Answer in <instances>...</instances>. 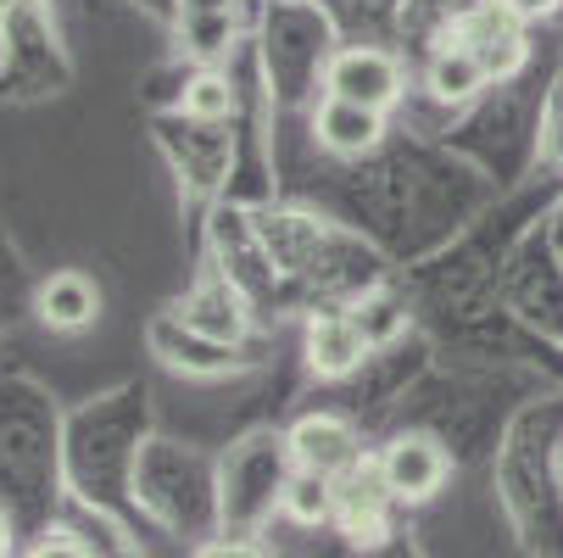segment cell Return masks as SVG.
<instances>
[{
    "label": "cell",
    "instance_id": "obj_1",
    "mask_svg": "<svg viewBox=\"0 0 563 558\" xmlns=\"http://www.w3.org/2000/svg\"><path fill=\"white\" fill-rule=\"evenodd\" d=\"M379 486L390 492V503H430L446 481H452V458L430 430H401L379 447L374 458Z\"/></svg>",
    "mask_w": 563,
    "mask_h": 558
},
{
    "label": "cell",
    "instance_id": "obj_2",
    "mask_svg": "<svg viewBox=\"0 0 563 558\" xmlns=\"http://www.w3.org/2000/svg\"><path fill=\"white\" fill-rule=\"evenodd\" d=\"M324 90L330 101H346V107H368V112H390L401 101V62L390 51H374V45H352L341 56H330L324 67Z\"/></svg>",
    "mask_w": 563,
    "mask_h": 558
},
{
    "label": "cell",
    "instance_id": "obj_3",
    "mask_svg": "<svg viewBox=\"0 0 563 558\" xmlns=\"http://www.w3.org/2000/svg\"><path fill=\"white\" fill-rule=\"evenodd\" d=\"M290 458L301 474H318V481H346L357 469L363 447H357V430L341 419V414H301L285 436Z\"/></svg>",
    "mask_w": 563,
    "mask_h": 558
},
{
    "label": "cell",
    "instance_id": "obj_4",
    "mask_svg": "<svg viewBox=\"0 0 563 558\" xmlns=\"http://www.w3.org/2000/svg\"><path fill=\"white\" fill-rule=\"evenodd\" d=\"M335 525L352 547H379L390 536V492L363 463L346 474V481H335Z\"/></svg>",
    "mask_w": 563,
    "mask_h": 558
},
{
    "label": "cell",
    "instance_id": "obj_5",
    "mask_svg": "<svg viewBox=\"0 0 563 558\" xmlns=\"http://www.w3.org/2000/svg\"><path fill=\"white\" fill-rule=\"evenodd\" d=\"M34 313H40V325L45 330H85L96 325V313H101V291L85 269H56L40 291H34Z\"/></svg>",
    "mask_w": 563,
    "mask_h": 558
},
{
    "label": "cell",
    "instance_id": "obj_6",
    "mask_svg": "<svg viewBox=\"0 0 563 558\" xmlns=\"http://www.w3.org/2000/svg\"><path fill=\"white\" fill-rule=\"evenodd\" d=\"M363 358H368V341L352 330L346 313H324L307 325V369L318 380H346L352 369H363Z\"/></svg>",
    "mask_w": 563,
    "mask_h": 558
},
{
    "label": "cell",
    "instance_id": "obj_7",
    "mask_svg": "<svg viewBox=\"0 0 563 558\" xmlns=\"http://www.w3.org/2000/svg\"><path fill=\"white\" fill-rule=\"evenodd\" d=\"M312 134H318V145L335 151V156H368L379 145V134H385V118L368 112V107L324 101V107H318V118H312Z\"/></svg>",
    "mask_w": 563,
    "mask_h": 558
},
{
    "label": "cell",
    "instance_id": "obj_8",
    "mask_svg": "<svg viewBox=\"0 0 563 558\" xmlns=\"http://www.w3.org/2000/svg\"><path fill=\"white\" fill-rule=\"evenodd\" d=\"M424 85L435 101L457 107V101H474L479 90H486V67H479V56L468 45H441L430 56V73H424Z\"/></svg>",
    "mask_w": 563,
    "mask_h": 558
},
{
    "label": "cell",
    "instance_id": "obj_9",
    "mask_svg": "<svg viewBox=\"0 0 563 558\" xmlns=\"http://www.w3.org/2000/svg\"><path fill=\"white\" fill-rule=\"evenodd\" d=\"M279 508L296 525H335V481H318V474H290L279 486Z\"/></svg>",
    "mask_w": 563,
    "mask_h": 558
},
{
    "label": "cell",
    "instance_id": "obj_10",
    "mask_svg": "<svg viewBox=\"0 0 563 558\" xmlns=\"http://www.w3.org/2000/svg\"><path fill=\"white\" fill-rule=\"evenodd\" d=\"M346 318H352V330L368 341V352H374V347H390L401 330H408V313H401V307H396V296H385V291H374V296L352 302V307H346Z\"/></svg>",
    "mask_w": 563,
    "mask_h": 558
},
{
    "label": "cell",
    "instance_id": "obj_11",
    "mask_svg": "<svg viewBox=\"0 0 563 558\" xmlns=\"http://www.w3.org/2000/svg\"><path fill=\"white\" fill-rule=\"evenodd\" d=\"M508 34H519V18H514L508 0H486V7H474V12L457 23V40H463L468 51L497 45V40H508Z\"/></svg>",
    "mask_w": 563,
    "mask_h": 558
},
{
    "label": "cell",
    "instance_id": "obj_12",
    "mask_svg": "<svg viewBox=\"0 0 563 558\" xmlns=\"http://www.w3.org/2000/svg\"><path fill=\"white\" fill-rule=\"evenodd\" d=\"M185 112L196 118V123H218V118H229L234 112V90H229V78L223 73H196L190 85H185Z\"/></svg>",
    "mask_w": 563,
    "mask_h": 558
},
{
    "label": "cell",
    "instance_id": "obj_13",
    "mask_svg": "<svg viewBox=\"0 0 563 558\" xmlns=\"http://www.w3.org/2000/svg\"><path fill=\"white\" fill-rule=\"evenodd\" d=\"M234 45V18H185V51L201 62H218Z\"/></svg>",
    "mask_w": 563,
    "mask_h": 558
},
{
    "label": "cell",
    "instance_id": "obj_14",
    "mask_svg": "<svg viewBox=\"0 0 563 558\" xmlns=\"http://www.w3.org/2000/svg\"><path fill=\"white\" fill-rule=\"evenodd\" d=\"M474 56H479V67H486V85H492V78H514V73L530 62V45H525V34H508V40H497V45H479Z\"/></svg>",
    "mask_w": 563,
    "mask_h": 558
},
{
    "label": "cell",
    "instance_id": "obj_15",
    "mask_svg": "<svg viewBox=\"0 0 563 558\" xmlns=\"http://www.w3.org/2000/svg\"><path fill=\"white\" fill-rule=\"evenodd\" d=\"M190 558H268V547L246 541V536H223V541H201Z\"/></svg>",
    "mask_w": 563,
    "mask_h": 558
},
{
    "label": "cell",
    "instance_id": "obj_16",
    "mask_svg": "<svg viewBox=\"0 0 563 558\" xmlns=\"http://www.w3.org/2000/svg\"><path fill=\"white\" fill-rule=\"evenodd\" d=\"M29 558H96V547H85L78 536H67V530H56V536H45Z\"/></svg>",
    "mask_w": 563,
    "mask_h": 558
},
{
    "label": "cell",
    "instance_id": "obj_17",
    "mask_svg": "<svg viewBox=\"0 0 563 558\" xmlns=\"http://www.w3.org/2000/svg\"><path fill=\"white\" fill-rule=\"evenodd\" d=\"M234 0H179V18H229Z\"/></svg>",
    "mask_w": 563,
    "mask_h": 558
},
{
    "label": "cell",
    "instance_id": "obj_18",
    "mask_svg": "<svg viewBox=\"0 0 563 558\" xmlns=\"http://www.w3.org/2000/svg\"><path fill=\"white\" fill-rule=\"evenodd\" d=\"M508 7H514V18H519V23H536V18H552V12L563 7V0H508Z\"/></svg>",
    "mask_w": 563,
    "mask_h": 558
},
{
    "label": "cell",
    "instance_id": "obj_19",
    "mask_svg": "<svg viewBox=\"0 0 563 558\" xmlns=\"http://www.w3.org/2000/svg\"><path fill=\"white\" fill-rule=\"evenodd\" d=\"M18 552V536H12V519L0 514V558H12Z\"/></svg>",
    "mask_w": 563,
    "mask_h": 558
},
{
    "label": "cell",
    "instance_id": "obj_20",
    "mask_svg": "<svg viewBox=\"0 0 563 558\" xmlns=\"http://www.w3.org/2000/svg\"><path fill=\"white\" fill-rule=\"evenodd\" d=\"M558 481H563V452H558Z\"/></svg>",
    "mask_w": 563,
    "mask_h": 558
}]
</instances>
